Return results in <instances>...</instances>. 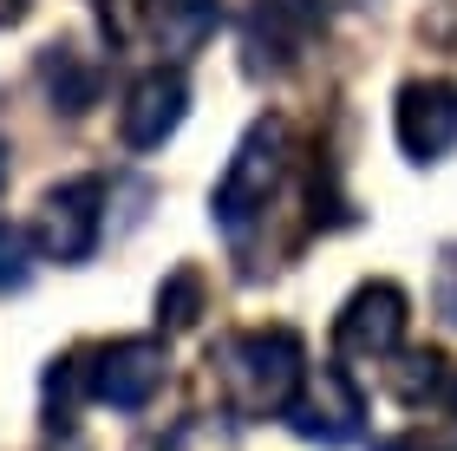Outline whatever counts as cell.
<instances>
[{
  "instance_id": "obj_13",
  "label": "cell",
  "mask_w": 457,
  "mask_h": 451,
  "mask_svg": "<svg viewBox=\"0 0 457 451\" xmlns=\"http://www.w3.org/2000/svg\"><path fill=\"white\" fill-rule=\"evenodd\" d=\"M196 314H203V275L196 269H177L157 288V321L177 334V327H196Z\"/></svg>"
},
{
  "instance_id": "obj_7",
  "label": "cell",
  "mask_w": 457,
  "mask_h": 451,
  "mask_svg": "<svg viewBox=\"0 0 457 451\" xmlns=\"http://www.w3.org/2000/svg\"><path fill=\"white\" fill-rule=\"evenodd\" d=\"M405 321H411L405 288H392V281H366V288H353V301L340 307L334 347L353 354V360H386V354H399Z\"/></svg>"
},
{
  "instance_id": "obj_12",
  "label": "cell",
  "mask_w": 457,
  "mask_h": 451,
  "mask_svg": "<svg viewBox=\"0 0 457 451\" xmlns=\"http://www.w3.org/2000/svg\"><path fill=\"white\" fill-rule=\"evenodd\" d=\"M445 386H451L445 354H405L392 366V393H399V405H411V413H419V405H438Z\"/></svg>"
},
{
  "instance_id": "obj_16",
  "label": "cell",
  "mask_w": 457,
  "mask_h": 451,
  "mask_svg": "<svg viewBox=\"0 0 457 451\" xmlns=\"http://www.w3.org/2000/svg\"><path fill=\"white\" fill-rule=\"evenodd\" d=\"M438 314L457 327V249L445 255V269H438Z\"/></svg>"
},
{
  "instance_id": "obj_9",
  "label": "cell",
  "mask_w": 457,
  "mask_h": 451,
  "mask_svg": "<svg viewBox=\"0 0 457 451\" xmlns=\"http://www.w3.org/2000/svg\"><path fill=\"white\" fill-rule=\"evenodd\" d=\"M183 105H190V86L183 72H144L131 92H124V112H118V138L124 151H157L163 138L183 125Z\"/></svg>"
},
{
  "instance_id": "obj_4",
  "label": "cell",
  "mask_w": 457,
  "mask_h": 451,
  "mask_svg": "<svg viewBox=\"0 0 457 451\" xmlns=\"http://www.w3.org/2000/svg\"><path fill=\"white\" fill-rule=\"evenodd\" d=\"M170 380V354L163 340H105V347H86V393L112 413H144L157 399V386Z\"/></svg>"
},
{
  "instance_id": "obj_15",
  "label": "cell",
  "mask_w": 457,
  "mask_h": 451,
  "mask_svg": "<svg viewBox=\"0 0 457 451\" xmlns=\"http://www.w3.org/2000/svg\"><path fill=\"white\" fill-rule=\"evenodd\" d=\"M372 451H457V445H445L438 432H399V438H379Z\"/></svg>"
},
{
  "instance_id": "obj_8",
  "label": "cell",
  "mask_w": 457,
  "mask_h": 451,
  "mask_svg": "<svg viewBox=\"0 0 457 451\" xmlns=\"http://www.w3.org/2000/svg\"><path fill=\"white\" fill-rule=\"evenodd\" d=\"M392 125H399L405 157L438 163L457 145V86L451 79H411L399 92V105H392Z\"/></svg>"
},
{
  "instance_id": "obj_2",
  "label": "cell",
  "mask_w": 457,
  "mask_h": 451,
  "mask_svg": "<svg viewBox=\"0 0 457 451\" xmlns=\"http://www.w3.org/2000/svg\"><path fill=\"white\" fill-rule=\"evenodd\" d=\"M222 0H105V33L124 53L190 59L216 33Z\"/></svg>"
},
{
  "instance_id": "obj_5",
  "label": "cell",
  "mask_w": 457,
  "mask_h": 451,
  "mask_svg": "<svg viewBox=\"0 0 457 451\" xmlns=\"http://www.w3.org/2000/svg\"><path fill=\"white\" fill-rule=\"evenodd\" d=\"M360 425H366V399H360V386H353L340 366H314V373L301 380L295 405H287V432L307 438V445H320V451L353 445Z\"/></svg>"
},
{
  "instance_id": "obj_17",
  "label": "cell",
  "mask_w": 457,
  "mask_h": 451,
  "mask_svg": "<svg viewBox=\"0 0 457 451\" xmlns=\"http://www.w3.org/2000/svg\"><path fill=\"white\" fill-rule=\"evenodd\" d=\"M27 7H33V0H0V27H13V20L27 13Z\"/></svg>"
},
{
  "instance_id": "obj_11",
  "label": "cell",
  "mask_w": 457,
  "mask_h": 451,
  "mask_svg": "<svg viewBox=\"0 0 457 451\" xmlns=\"http://www.w3.org/2000/svg\"><path fill=\"white\" fill-rule=\"evenodd\" d=\"M39 79H46V92H53L66 112H86L92 92H98V72L79 66L72 46H46V53H39Z\"/></svg>"
},
{
  "instance_id": "obj_10",
  "label": "cell",
  "mask_w": 457,
  "mask_h": 451,
  "mask_svg": "<svg viewBox=\"0 0 457 451\" xmlns=\"http://www.w3.org/2000/svg\"><path fill=\"white\" fill-rule=\"evenodd\" d=\"M320 20H327L320 0H255V13H248V53H255V66H295L314 46Z\"/></svg>"
},
{
  "instance_id": "obj_18",
  "label": "cell",
  "mask_w": 457,
  "mask_h": 451,
  "mask_svg": "<svg viewBox=\"0 0 457 451\" xmlns=\"http://www.w3.org/2000/svg\"><path fill=\"white\" fill-rule=\"evenodd\" d=\"M0 183H7V163H0Z\"/></svg>"
},
{
  "instance_id": "obj_3",
  "label": "cell",
  "mask_w": 457,
  "mask_h": 451,
  "mask_svg": "<svg viewBox=\"0 0 457 451\" xmlns=\"http://www.w3.org/2000/svg\"><path fill=\"white\" fill-rule=\"evenodd\" d=\"M287 177V125L281 118H255V125L242 131L236 157H228V171L216 177V222L228 236L242 230V222H255L268 203H275Z\"/></svg>"
},
{
  "instance_id": "obj_6",
  "label": "cell",
  "mask_w": 457,
  "mask_h": 451,
  "mask_svg": "<svg viewBox=\"0 0 457 451\" xmlns=\"http://www.w3.org/2000/svg\"><path fill=\"white\" fill-rule=\"evenodd\" d=\"M105 230V177H72L39 203V249L53 262H86Z\"/></svg>"
},
{
  "instance_id": "obj_1",
  "label": "cell",
  "mask_w": 457,
  "mask_h": 451,
  "mask_svg": "<svg viewBox=\"0 0 457 451\" xmlns=\"http://www.w3.org/2000/svg\"><path fill=\"white\" fill-rule=\"evenodd\" d=\"M216 366V393L222 413L255 425V419H287L301 380H307V354L295 327H248V334H228L210 347Z\"/></svg>"
},
{
  "instance_id": "obj_14",
  "label": "cell",
  "mask_w": 457,
  "mask_h": 451,
  "mask_svg": "<svg viewBox=\"0 0 457 451\" xmlns=\"http://www.w3.org/2000/svg\"><path fill=\"white\" fill-rule=\"evenodd\" d=\"M33 281V236L0 222V295H20Z\"/></svg>"
}]
</instances>
